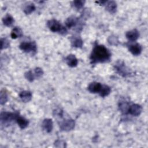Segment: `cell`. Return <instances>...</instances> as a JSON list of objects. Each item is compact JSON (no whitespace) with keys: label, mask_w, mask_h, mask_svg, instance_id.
Returning a JSON list of instances; mask_svg holds the SVG:
<instances>
[{"label":"cell","mask_w":148,"mask_h":148,"mask_svg":"<svg viewBox=\"0 0 148 148\" xmlns=\"http://www.w3.org/2000/svg\"><path fill=\"white\" fill-rule=\"evenodd\" d=\"M111 53L103 45L95 44L91 53L90 59L91 64L103 63L110 60Z\"/></svg>","instance_id":"obj_1"},{"label":"cell","mask_w":148,"mask_h":148,"mask_svg":"<svg viewBox=\"0 0 148 148\" xmlns=\"http://www.w3.org/2000/svg\"><path fill=\"white\" fill-rule=\"evenodd\" d=\"M47 26L49 29L53 32H58L61 35H65L67 34L66 28L55 19L49 20L47 22Z\"/></svg>","instance_id":"obj_2"},{"label":"cell","mask_w":148,"mask_h":148,"mask_svg":"<svg viewBox=\"0 0 148 148\" xmlns=\"http://www.w3.org/2000/svg\"><path fill=\"white\" fill-rule=\"evenodd\" d=\"M114 68L117 72L123 77H127L131 74L130 69L122 61H118L114 65Z\"/></svg>","instance_id":"obj_3"},{"label":"cell","mask_w":148,"mask_h":148,"mask_svg":"<svg viewBox=\"0 0 148 148\" xmlns=\"http://www.w3.org/2000/svg\"><path fill=\"white\" fill-rule=\"evenodd\" d=\"M18 114V113H12L8 112H1L0 115V120L1 124L6 125L10 123L14 120H16Z\"/></svg>","instance_id":"obj_4"},{"label":"cell","mask_w":148,"mask_h":148,"mask_svg":"<svg viewBox=\"0 0 148 148\" xmlns=\"http://www.w3.org/2000/svg\"><path fill=\"white\" fill-rule=\"evenodd\" d=\"M36 46L34 41L23 42L19 45V48L25 53H36L37 50Z\"/></svg>","instance_id":"obj_5"},{"label":"cell","mask_w":148,"mask_h":148,"mask_svg":"<svg viewBox=\"0 0 148 148\" xmlns=\"http://www.w3.org/2000/svg\"><path fill=\"white\" fill-rule=\"evenodd\" d=\"M75 125V122L72 119H66L60 121L59 127L61 130L64 131H69L72 130Z\"/></svg>","instance_id":"obj_6"},{"label":"cell","mask_w":148,"mask_h":148,"mask_svg":"<svg viewBox=\"0 0 148 148\" xmlns=\"http://www.w3.org/2000/svg\"><path fill=\"white\" fill-rule=\"evenodd\" d=\"M142 111V108L140 105L134 103L131 105H130L128 113L134 116H138L140 114Z\"/></svg>","instance_id":"obj_7"},{"label":"cell","mask_w":148,"mask_h":148,"mask_svg":"<svg viewBox=\"0 0 148 148\" xmlns=\"http://www.w3.org/2000/svg\"><path fill=\"white\" fill-rule=\"evenodd\" d=\"M79 23V18L75 16H71L68 17L65 21V25L67 28L71 29L76 27Z\"/></svg>","instance_id":"obj_8"},{"label":"cell","mask_w":148,"mask_h":148,"mask_svg":"<svg viewBox=\"0 0 148 148\" xmlns=\"http://www.w3.org/2000/svg\"><path fill=\"white\" fill-rule=\"evenodd\" d=\"M129 51L134 56H139L140 54L142 51V47L139 43H135L128 46Z\"/></svg>","instance_id":"obj_9"},{"label":"cell","mask_w":148,"mask_h":148,"mask_svg":"<svg viewBox=\"0 0 148 148\" xmlns=\"http://www.w3.org/2000/svg\"><path fill=\"white\" fill-rule=\"evenodd\" d=\"M125 36L129 41L134 42L138 39L139 36V32L137 29H134L127 32Z\"/></svg>","instance_id":"obj_10"},{"label":"cell","mask_w":148,"mask_h":148,"mask_svg":"<svg viewBox=\"0 0 148 148\" xmlns=\"http://www.w3.org/2000/svg\"><path fill=\"white\" fill-rule=\"evenodd\" d=\"M102 85L99 82H92L88 86V90L89 92L91 93L95 94V93H99L101 91Z\"/></svg>","instance_id":"obj_11"},{"label":"cell","mask_w":148,"mask_h":148,"mask_svg":"<svg viewBox=\"0 0 148 148\" xmlns=\"http://www.w3.org/2000/svg\"><path fill=\"white\" fill-rule=\"evenodd\" d=\"M42 127L43 129L47 133L51 132L53 128V123L52 120L50 119H44L42 124Z\"/></svg>","instance_id":"obj_12"},{"label":"cell","mask_w":148,"mask_h":148,"mask_svg":"<svg viewBox=\"0 0 148 148\" xmlns=\"http://www.w3.org/2000/svg\"><path fill=\"white\" fill-rule=\"evenodd\" d=\"M65 61L67 65L70 67H75L78 64V60L74 54H69L65 58Z\"/></svg>","instance_id":"obj_13"},{"label":"cell","mask_w":148,"mask_h":148,"mask_svg":"<svg viewBox=\"0 0 148 148\" xmlns=\"http://www.w3.org/2000/svg\"><path fill=\"white\" fill-rule=\"evenodd\" d=\"M16 121L17 122L18 125L20 127L21 129H25L28 125L29 124V121L27 119L20 116L18 114L16 117Z\"/></svg>","instance_id":"obj_14"},{"label":"cell","mask_w":148,"mask_h":148,"mask_svg":"<svg viewBox=\"0 0 148 148\" xmlns=\"http://www.w3.org/2000/svg\"><path fill=\"white\" fill-rule=\"evenodd\" d=\"M19 97L21 100L24 102H29L32 97V95L31 92L29 91H22L19 94Z\"/></svg>","instance_id":"obj_15"},{"label":"cell","mask_w":148,"mask_h":148,"mask_svg":"<svg viewBox=\"0 0 148 148\" xmlns=\"http://www.w3.org/2000/svg\"><path fill=\"white\" fill-rule=\"evenodd\" d=\"M105 8L108 12L111 14H114L116 12L117 10V4L114 1H107L105 4Z\"/></svg>","instance_id":"obj_16"},{"label":"cell","mask_w":148,"mask_h":148,"mask_svg":"<svg viewBox=\"0 0 148 148\" xmlns=\"http://www.w3.org/2000/svg\"><path fill=\"white\" fill-rule=\"evenodd\" d=\"M83 42L79 36H73L71 39V45L72 47L76 48H81L83 46Z\"/></svg>","instance_id":"obj_17"},{"label":"cell","mask_w":148,"mask_h":148,"mask_svg":"<svg viewBox=\"0 0 148 148\" xmlns=\"http://www.w3.org/2000/svg\"><path fill=\"white\" fill-rule=\"evenodd\" d=\"M23 31L21 29L20 27H15L14 28L12 29L11 32L10 36L12 39H16L18 38H21L23 36Z\"/></svg>","instance_id":"obj_18"},{"label":"cell","mask_w":148,"mask_h":148,"mask_svg":"<svg viewBox=\"0 0 148 148\" xmlns=\"http://www.w3.org/2000/svg\"><path fill=\"white\" fill-rule=\"evenodd\" d=\"M110 92H111L110 87L108 85L103 84V85H102V87L100 92H99V94L101 97H105L109 95Z\"/></svg>","instance_id":"obj_19"},{"label":"cell","mask_w":148,"mask_h":148,"mask_svg":"<svg viewBox=\"0 0 148 148\" xmlns=\"http://www.w3.org/2000/svg\"><path fill=\"white\" fill-rule=\"evenodd\" d=\"M129 104L125 101H121L119 104V108L121 112L123 114H127L129 109Z\"/></svg>","instance_id":"obj_20"},{"label":"cell","mask_w":148,"mask_h":148,"mask_svg":"<svg viewBox=\"0 0 148 148\" xmlns=\"http://www.w3.org/2000/svg\"><path fill=\"white\" fill-rule=\"evenodd\" d=\"M35 6L33 3L28 2L24 8V12L26 14H30L35 10Z\"/></svg>","instance_id":"obj_21"},{"label":"cell","mask_w":148,"mask_h":148,"mask_svg":"<svg viewBox=\"0 0 148 148\" xmlns=\"http://www.w3.org/2000/svg\"><path fill=\"white\" fill-rule=\"evenodd\" d=\"M2 21L5 25H6L7 27H10L13 24L14 20L13 17L11 15L8 14H6L2 18Z\"/></svg>","instance_id":"obj_22"},{"label":"cell","mask_w":148,"mask_h":148,"mask_svg":"<svg viewBox=\"0 0 148 148\" xmlns=\"http://www.w3.org/2000/svg\"><path fill=\"white\" fill-rule=\"evenodd\" d=\"M85 3V1L83 0H76L72 2V6L76 9L79 10L82 9Z\"/></svg>","instance_id":"obj_23"},{"label":"cell","mask_w":148,"mask_h":148,"mask_svg":"<svg viewBox=\"0 0 148 148\" xmlns=\"http://www.w3.org/2000/svg\"><path fill=\"white\" fill-rule=\"evenodd\" d=\"M8 101V95L5 90H1L0 92V103L1 105L5 104Z\"/></svg>","instance_id":"obj_24"},{"label":"cell","mask_w":148,"mask_h":148,"mask_svg":"<svg viewBox=\"0 0 148 148\" xmlns=\"http://www.w3.org/2000/svg\"><path fill=\"white\" fill-rule=\"evenodd\" d=\"M24 76L26 78V79L30 82H32L35 77V74H34L31 71H29L25 72L24 74Z\"/></svg>","instance_id":"obj_25"},{"label":"cell","mask_w":148,"mask_h":148,"mask_svg":"<svg viewBox=\"0 0 148 148\" xmlns=\"http://www.w3.org/2000/svg\"><path fill=\"white\" fill-rule=\"evenodd\" d=\"M9 46H10L9 41L6 38H1V50L6 49Z\"/></svg>","instance_id":"obj_26"},{"label":"cell","mask_w":148,"mask_h":148,"mask_svg":"<svg viewBox=\"0 0 148 148\" xmlns=\"http://www.w3.org/2000/svg\"><path fill=\"white\" fill-rule=\"evenodd\" d=\"M108 41L109 43L112 45L116 46L119 43V40H118L117 37H116L114 35H112V36H109L108 39Z\"/></svg>","instance_id":"obj_27"},{"label":"cell","mask_w":148,"mask_h":148,"mask_svg":"<svg viewBox=\"0 0 148 148\" xmlns=\"http://www.w3.org/2000/svg\"><path fill=\"white\" fill-rule=\"evenodd\" d=\"M43 73L44 72L42 69L39 67L35 68L34 69V74L36 77H40L43 75Z\"/></svg>","instance_id":"obj_28"},{"label":"cell","mask_w":148,"mask_h":148,"mask_svg":"<svg viewBox=\"0 0 148 148\" xmlns=\"http://www.w3.org/2000/svg\"><path fill=\"white\" fill-rule=\"evenodd\" d=\"M54 145L57 147H65L66 146V142L62 140H57L54 142Z\"/></svg>","instance_id":"obj_29"}]
</instances>
